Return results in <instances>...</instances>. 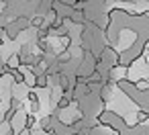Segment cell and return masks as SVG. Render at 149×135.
<instances>
[{"mask_svg":"<svg viewBox=\"0 0 149 135\" xmlns=\"http://www.w3.org/2000/svg\"><path fill=\"white\" fill-rule=\"evenodd\" d=\"M135 86H137L135 90H139V92H147V86H149V84H147V80H139Z\"/></svg>","mask_w":149,"mask_h":135,"instance_id":"cell-1","label":"cell"},{"mask_svg":"<svg viewBox=\"0 0 149 135\" xmlns=\"http://www.w3.org/2000/svg\"><path fill=\"white\" fill-rule=\"evenodd\" d=\"M37 84H39V86H45V84H47V78H45V76H39Z\"/></svg>","mask_w":149,"mask_h":135,"instance_id":"cell-2","label":"cell"}]
</instances>
